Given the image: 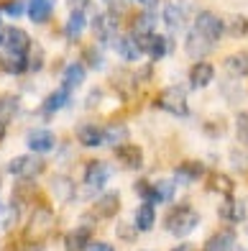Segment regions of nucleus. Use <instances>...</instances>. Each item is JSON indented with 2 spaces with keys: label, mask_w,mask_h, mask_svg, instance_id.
Returning <instances> with one entry per match:
<instances>
[{
  "label": "nucleus",
  "mask_w": 248,
  "mask_h": 251,
  "mask_svg": "<svg viewBox=\"0 0 248 251\" xmlns=\"http://www.w3.org/2000/svg\"><path fill=\"white\" fill-rule=\"evenodd\" d=\"M200 226V213L192 208V205H177L166 213L164 218V228L166 233H172L177 238H184Z\"/></svg>",
  "instance_id": "nucleus-1"
},
{
  "label": "nucleus",
  "mask_w": 248,
  "mask_h": 251,
  "mask_svg": "<svg viewBox=\"0 0 248 251\" xmlns=\"http://www.w3.org/2000/svg\"><path fill=\"white\" fill-rule=\"evenodd\" d=\"M156 105H159L161 110H166V113H172V116H177V118L189 116V102H187V95H184V90H182V87H177V85L161 90L159 102H156Z\"/></svg>",
  "instance_id": "nucleus-2"
},
{
  "label": "nucleus",
  "mask_w": 248,
  "mask_h": 251,
  "mask_svg": "<svg viewBox=\"0 0 248 251\" xmlns=\"http://www.w3.org/2000/svg\"><path fill=\"white\" fill-rule=\"evenodd\" d=\"M5 169H8V175H13L18 179H33L41 175L44 162L39 159V154H21V156L10 159Z\"/></svg>",
  "instance_id": "nucleus-3"
},
{
  "label": "nucleus",
  "mask_w": 248,
  "mask_h": 251,
  "mask_svg": "<svg viewBox=\"0 0 248 251\" xmlns=\"http://www.w3.org/2000/svg\"><path fill=\"white\" fill-rule=\"evenodd\" d=\"M113 177V169L105 164V162H100V159H95V162H90L87 169H85V190L90 192V195H100V192H105V185H108V179Z\"/></svg>",
  "instance_id": "nucleus-4"
},
{
  "label": "nucleus",
  "mask_w": 248,
  "mask_h": 251,
  "mask_svg": "<svg viewBox=\"0 0 248 251\" xmlns=\"http://www.w3.org/2000/svg\"><path fill=\"white\" fill-rule=\"evenodd\" d=\"M192 28L197 33H202L205 39H210L212 44H218L220 36L225 33V21L218 13H212V10H202V13L195 16V26Z\"/></svg>",
  "instance_id": "nucleus-5"
},
{
  "label": "nucleus",
  "mask_w": 248,
  "mask_h": 251,
  "mask_svg": "<svg viewBox=\"0 0 248 251\" xmlns=\"http://www.w3.org/2000/svg\"><path fill=\"white\" fill-rule=\"evenodd\" d=\"M3 49L8 54H28L31 51V36L18 26H8V28H3Z\"/></svg>",
  "instance_id": "nucleus-6"
},
{
  "label": "nucleus",
  "mask_w": 248,
  "mask_h": 251,
  "mask_svg": "<svg viewBox=\"0 0 248 251\" xmlns=\"http://www.w3.org/2000/svg\"><path fill=\"white\" fill-rule=\"evenodd\" d=\"M92 31L103 44H115L118 41V16L115 13H100L92 18Z\"/></svg>",
  "instance_id": "nucleus-7"
},
{
  "label": "nucleus",
  "mask_w": 248,
  "mask_h": 251,
  "mask_svg": "<svg viewBox=\"0 0 248 251\" xmlns=\"http://www.w3.org/2000/svg\"><path fill=\"white\" fill-rule=\"evenodd\" d=\"M189 13H192L189 3H164V8H161V18H164V24L172 31L184 28Z\"/></svg>",
  "instance_id": "nucleus-8"
},
{
  "label": "nucleus",
  "mask_w": 248,
  "mask_h": 251,
  "mask_svg": "<svg viewBox=\"0 0 248 251\" xmlns=\"http://www.w3.org/2000/svg\"><path fill=\"white\" fill-rule=\"evenodd\" d=\"M26 146L31 149V154H49L56 146V136L49 128H33L26 139Z\"/></svg>",
  "instance_id": "nucleus-9"
},
{
  "label": "nucleus",
  "mask_w": 248,
  "mask_h": 251,
  "mask_svg": "<svg viewBox=\"0 0 248 251\" xmlns=\"http://www.w3.org/2000/svg\"><path fill=\"white\" fill-rule=\"evenodd\" d=\"M115 159L123 164V169H128V172H138V169L143 167V151L138 149V146L133 144H123L115 149Z\"/></svg>",
  "instance_id": "nucleus-10"
},
{
  "label": "nucleus",
  "mask_w": 248,
  "mask_h": 251,
  "mask_svg": "<svg viewBox=\"0 0 248 251\" xmlns=\"http://www.w3.org/2000/svg\"><path fill=\"white\" fill-rule=\"evenodd\" d=\"M212 79H215V67H212L210 62H197L192 64V70H189V87L192 90H202L207 87Z\"/></svg>",
  "instance_id": "nucleus-11"
},
{
  "label": "nucleus",
  "mask_w": 248,
  "mask_h": 251,
  "mask_svg": "<svg viewBox=\"0 0 248 251\" xmlns=\"http://www.w3.org/2000/svg\"><path fill=\"white\" fill-rule=\"evenodd\" d=\"M212 49H215V44H212L210 39H205L202 33H197L195 28L187 33V41H184V51L189 56H195V59H202L205 54H210Z\"/></svg>",
  "instance_id": "nucleus-12"
},
{
  "label": "nucleus",
  "mask_w": 248,
  "mask_h": 251,
  "mask_svg": "<svg viewBox=\"0 0 248 251\" xmlns=\"http://www.w3.org/2000/svg\"><path fill=\"white\" fill-rule=\"evenodd\" d=\"M218 215H220L225 223H243V221H246V205L230 195V198H225V200H223Z\"/></svg>",
  "instance_id": "nucleus-13"
},
{
  "label": "nucleus",
  "mask_w": 248,
  "mask_h": 251,
  "mask_svg": "<svg viewBox=\"0 0 248 251\" xmlns=\"http://www.w3.org/2000/svg\"><path fill=\"white\" fill-rule=\"evenodd\" d=\"M238 246V238H235V231H218L212 233L207 241H205V251H233Z\"/></svg>",
  "instance_id": "nucleus-14"
},
{
  "label": "nucleus",
  "mask_w": 248,
  "mask_h": 251,
  "mask_svg": "<svg viewBox=\"0 0 248 251\" xmlns=\"http://www.w3.org/2000/svg\"><path fill=\"white\" fill-rule=\"evenodd\" d=\"M95 210H97L100 218H113V215L120 210V195H118V192H113V190L100 192V198L95 202Z\"/></svg>",
  "instance_id": "nucleus-15"
},
{
  "label": "nucleus",
  "mask_w": 248,
  "mask_h": 251,
  "mask_svg": "<svg viewBox=\"0 0 248 251\" xmlns=\"http://www.w3.org/2000/svg\"><path fill=\"white\" fill-rule=\"evenodd\" d=\"M26 13L33 24H46L54 13V0H28Z\"/></svg>",
  "instance_id": "nucleus-16"
},
{
  "label": "nucleus",
  "mask_w": 248,
  "mask_h": 251,
  "mask_svg": "<svg viewBox=\"0 0 248 251\" xmlns=\"http://www.w3.org/2000/svg\"><path fill=\"white\" fill-rule=\"evenodd\" d=\"M90 238H92V231H90V228H72V231L64 236V249L67 251H85L90 244H92Z\"/></svg>",
  "instance_id": "nucleus-17"
},
{
  "label": "nucleus",
  "mask_w": 248,
  "mask_h": 251,
  "mask_svg": "<svg viewBox=\"0 0 248 251\" xmlns=\"http://www.w3.org/2000/svg\"><path fill=\"white\" fill-rule=\"evenodd\" d=\"M85 77H87L85 64H82V62H72V64H67V70L62 72V85L72 93L74 87H80V85L85 82Z\"/></svg>",
  "instance_id": "nucleus-18"
},
{
  "label": "nucleus",
  "mask_w": 248,
  "mask_h": 251,
  "mask_svg": "<svg viewBox=\"0 0 248 251\" xmlns=\"http://www.w3.org/2000/svg\"><path fill=\"white\" fill-rule=\"evenodd\" d=\"M156 223V210H154V205L151 202H143L141 208L136 210V215H133V226H136V231L138 233H149L151 228Z\"/></svg>",
  "instance_id": "nucleus-19"
},
{
  "label": "nucleus",
  "mask_w": 248,
  "mask_h": 251,
  "mask_svg": "<svg viewBox=\"0 0 248 251\" xmlns=\"http://www.w3.org/2000/svg\"><path fill=\"white\" fill-rule=\"evenodd\" d=\"M205 177V164L202 162H184L177 167V182H184V185H192V182Z\"/></svg>",
  "instance_id": "nucleus-20"
},
{
  "label": "nucleus",
  "mask_w": 248,
  "mask_h": 251,
  "mask_svg": "<svg viewBox=\"0 0 248 251\" xmlns=\"http://www.w3.org/2000/svg\"><path fill=\"white\" fill-rule=\"evenodd\" d=\"M67 105H69V90H67V87L54 90V93H49L46 98H44V102H41V108H44V113H46V116H51V113L62 110V108H67Z\"/></svg>",
  "instance_id": "nucleus-21"
},
{
  "label": "nucleus",
  "mask_w": 248,
  "mask_h": 251,
  "mask_svg": "<svg viewBox=\"0 0 248 251\" xmlns=\"http://www.w3.org/2000/svg\"><path fill=\"white\" fill-rule=\"evenodd\" d=\"M77 141L87 149H97V146H103V128L100 126H80L77 128Z\"/></svg>",
  "instance_id": "nucleus-22"
},
{
  "label": "nucleus",
  "mask_w": 248,
  "mask_h": 251,
  "mask_svg": "<svg viewBox=\"0 0 248 251\" xmlns=\"http://www.w3.org/2000/svg\"><path fill=\"white\" fill-rule=\"evenodd\" d=\"M207 190H210V192H218V195L230 198L233 190H235V185H233V179L225 175V172H212V175L207 177Z\"/></svg>",
  "instance_id": "nucleus-23"
},
{
  "label": "nucleus",
  "mask_w": 248,
  "mask_h": 251,
  "mask_svg": "<svg viewBox=\"0 0 248 251\" xmlns=\"http://www.w3.org/2000/svg\"><path fill=\"white\" fill-rule=\"evenodd\" d=\"M126 139H128V128L123 123H113V126H105V128H103V144L113 146V149L123 146Z\"/></svg>",
  "instance_id": "nucleus-24"
},
{
  "label": "nucleus",
  "mask_w": 248,
  "mask_h": 251,
  "mask_svg": "<svg viewBox=\"0 0 248 251\" xmlns=\"http://www.w3.org/2000/svg\"><path fill=\"white\" fill-rule=\"evenodd\" d=\"M115 49L120 54V59H126V62H136L138 56H141V49H138V44H136V36H118L115 41Z\"/></svg>",
  "instance_id": "nucleus-25"
},
{
  "label": "nucleus",
  "mask_w": 248,
  "mask_h": 251,
  "mask_svg": "<svg viewBox=\"0 0 248 251\" xmlns=\"http://www.w3.org/2000/svg\"><path fill=\"white\" fill-rule=\"evenodd\" d=\"M85 28H87V16H85V10H72L69 21H67V26H64L67 39H80Z\"/></svg>",
  "instance_id": "nucleus-26"
},
{
  "label": "nucleus",
  "mask_w": 248,
  "mask_h": 251,
  "mask_svg": "<svg viewBox=\"0 0 248 251\" xmlns=\"http://www.w3.org/2000/svg\"><path fill=\"white\" fill-rule=\"evenodd\" d=\"M225 72H230L233 77H246L248 75V51L230 54L225 59Z\"/></svg>",
  "instance_id": "nucleus-27"
},
{
  "label": "nucleus",
  "mask_w": 248,
  "mask_h": 251,
  "mask_svg": "<svg viewBox=\"0 0 248 251\" xmlns=\"http://www.w3.org/2000/svg\"><path fill=\"white\" fill-rule=\"evenodd\" d=\"M0 67L8 72V75H23L28 72V54H8Z\"/></svg>",
  "instance_id": "nucleus-28"
},
{
  "label": "nucleus",
  "mask_w": 248,
  "mask_h": 251,
  "mask_svg": "<svg viewBox=\"0 0 248 251\" xmlns=\"http://www.w3.org/2000/svg\"><path fill=\"white\" fill-rule=\"evenodd\" d=\"M174 195H177V182L174 179L154 182V202H172Z\"/></svg>",
  "instance_id": "nucleus-29"
},
{
  "label": "nucleus",
  "mask_w": 248,
  "mask_h": 251,
  "mask_svg": "<svg viewBox=\"0 0 248 251\" xmlns=\"http://www.w3.org/2000/svg\"><path fill=\"white\" fill-rule=\"evenodd\" d=\"M225 33H230L233 39H243L248 33V18L246 16H230L225 21Z\"/></svg>",
  "instance_id": "nucleus-30"
},
{
  "label": "nucleus",
  "mask_w": 248,
  "mask_h": 251,
  "mask_svg": "<svg viewBox=\"0 0 248 251\" xmlns=\"http://www.w3.org/2000/svg\"><path fill=\"white\" fill-rule=\"evenodd\" d=\"M154 24H156V16L151 13V10L138 13L136 21H133V36H141V33H154Z\"/></svg>",
  "instance_id": "nucleus-31"
},
{
  "label": "nucleus",
  "mask_w": 248,
  "mask_h": 251,
  "mask_svg": "<svg viewBox=\"0 0 248 251\" xmlns=\"http://www.w3.org/2000/svg\"><path fill=\"white\" fill-rule=\"evenodd\" d=\"M51 187H54V195L59 198L62 202H67V200L74 198V185H72L69 177H56Z\"/></svg>",
  "instance_id": "nucleus-32"
},
{
  "label": "nucleus",
  "mask_w": 248,
  "mask_h": 251,
  "mask_svg": "<svg viewBox=\"0 0 248 251\" xmlns=\"http://www.w3.org/2000/svg\"><path fill=\"white\" fill-rule=\"evenodd\" d=\"M100 49H103V47H90L85 51V62L92 67V70H103V67H105V56L100 54Z\"/></svg>",
  "instance_id": "nucleus-33"
},
{
  "label": "nucleus",
  "mask_w": 248,
  "mask_h": 251,
  "mask_svg": "<svg viewBox=\"0 0 248 251\" xmlns=\"http://www.w3.org/2000/svg\"><path fill=\"white\" fill-rule=\"evenodd\" d=\"M235 136L238 141L248 146V113H238L235 116Z\"/></svg>",
  "instance_id": "nucleus-34"
},
{
  "label": "nucleus",
  "mask_w": 248,
  "mask_h": 251,
  "mask_svg": "<svg viewBox=\"0 0 248 251\" xmlns=\"http://www.w3.org/2000/svg\"><path fill=\"white\" fill-rule=\"evenodd\" d=\"M3 13L10 16V18H21L26 13V3H23V0H10L8 5H3Z\"/></svg>",
  "instance_id": "nucleus-35"
},
{
  "label": "nucleus",
  "mask_w": 248,
  "mask_h": 251,
  "mask_svg": "<svg viewBox=\"0 0 248 251\" xmlns=\"http://www.w3.org/2000/svg\"><path fill=\"white\" fill-rule=\"evenodd\" d=\"M131 231H136V226L120 223V226H118V238H120V241H133V238H136V233H131Z\"/></svg>",
  "instance_id": "nucleus-36"
},
{
  "label": "nucleus",
  "mask_w": 248,
  "mask_h": 251,
  "mask_svg": "<svg viewBox=\"0 0 248 251\" xmlns=\"http://www.w3.org/2000/svg\"><path fill=\"white\" fill-rule=\"evenodd\" d=\"M85 251H115V249H113L108 241H92V244H90Z\"/></svg>",
  "instance_id": "nucleus-37"
},
{
  "label": "nucleus",
  "mask_w": 248,
  "mask_h": 251,
  "mask_svg": "<svg viewBox=\"0 0 248 251\" xmlns=\"http://www.w3.org/2000/svg\"><path fill=\"white\" fill-rule=\"evenodd\" d=\"M69 5H72V10H85L90 5V0H69Z\"/></svg>",
  "instance_id": "nucleus-38"
},
{
  "label": "nucleus",
  "mask_w": 248,
  "mask_h": 251,
  "mask_svg": "<svg viewBox=\"0 0 248 251\" xmlns=\"http://www.w3.org/2000/svg\"><path fill=\"white\" fill-rule=\"evenodd\" d=\"M172 251H195V246H192V244H179V246H174Z\"/></svg>",
  "instance_id": "nucleus-39"
},
{
  "label": "nucleus",
  "mask_w": 248,
  "mask_h": 251,
  "mask_svg": "<svg viewBox=\"0 0 248 251\" xmlns=\"http://www.w3.org/2000/svg\"><path fill=\"white\" fill-rule=\"evenodd\" d=\"M3 133H5V131H3V123H0V139H3Z\"/></svg>",
  "instance_id": "nucleus-40"
},
{
  "label": "nucleus",
  "mask_w": 248,
  "mask_h": 251,
  "mask_svg": "<svg viewBox=\"0 0 248 251\" xmlns=\"http://www.w3.org/2000/svg\"><path fill=\"white\" fill-rule=\"evenodd\" d=\"M233 251H243V249H241V246H235V249H233Z\"/></svg>",
  "instance_id": "nucleus-41"
},
{
  "label": "nucleus",
  "mask_w": 248,
  "mask_h": 251,
  "mask_svg": "<svg viewBox=\"0 0 248 251\" xmlns=\"http://www.w3.org/2000/svg\"><path fill=\"white\" fill-rule=\"evenodd\" d=\"M138 3H151V0H138Z\"/></svg>",
  "instance_id": "nucleus-42"
}]
</instances>
